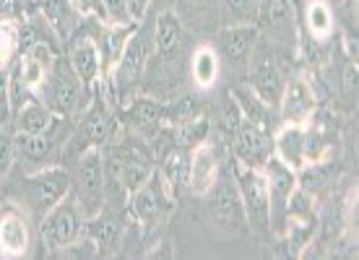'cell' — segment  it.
<instances>
[{"instance_id": "cell-12", "label": "cell", "mask_w": 359, "mask_h": 260, "mask_svg": "<svg viewBox=\"0 0 359 260\" xmlns=\"http://www.w3.org/2000/svg\"><path fill=\"white\" fill-rule=\"evenodd\" d=\"M258 27L255 24H229L219 32V60H224L234 71H248L252 50L258 45Z\"/></svg>"}, {"instance_id": "cell-34", "label": "cell", "mask_w": 359, "mask_h": 260, "mask_svg": "<svg viewBox=\"0 0 359 260\" xmlns=\"http://www.w3.org/2000/svg\"><path fill=\"white\" fill-rule=\"evenodd\" d=\"M104 13H107V24H133L128 18L126 0H104Z\"/></svg>"}, {"instance_id": "cell-5", "label": "cell", "mask_w": 359, "mask_h": 260, "mask_svg": "<svg viewBox=\"0 0 359 260\" xmlns=\"http://www.w3.org/2000/svg\"><path fill=\"white\" fill-rule=\"evenodd\" d=\"M234 185L240 190V200L245 208L248 226L255 232L269 234L271 232V208H269V185L263 167H245L234 162Z\"/></svg>"}, {"instance_id": "cell-31", "label": "cell", "mask_w": 359, "mask_h": 260, "mask_svg": "<svg viewBox=\"0 0 359 260\" xmlns=\"http://www.w3.org/2000/svg\"><path fill=\"white\" fill-rule=\"evenodd\" d=\"M219 8L224 16V27L229 24H255L258 0H219Z\"/></svg>"}, {"instance_id": "cell-27", "label": "cell", "mask_w": 359, "mask_h": 260, "mask_svg": "<svg viewBox=\"0 0 359 260\" xmlns=\"http://www.w3.org/2000/svg\"><path fill=\"white\" fill-rule=\"evenodd\" d=\"M258 21L271 32L289 29L292 24V3L289 0H258Z\"/></svg>"}, {"instance_id": "cell-24", "label": "cell", "mask_w": 359, "mask_h": 260, "mask_svg": "<svg viewBox=\"0 0 359 260\" xmlns=\"http://www.w3.org/2000/svg\"><path fill=\"white\" fill-rule=\"evenodd\" d=\"M86 224L89 226H83V234L97 245L99 255H109L117 250V245L123 240V226L117 221H112V219L102 221V214H99L94 219H86Z\"/></svg>"}, {"instance_id": "cell-20", "label": "cell", "mask_w": 359, "mask_h": 260, "mask_svg": "<svg viewBox=\"0 0 359 260\" xmlns=\"http://www.w3.org/2000/svg\"><path fill=\"white\" fill-rule=\"evenodd\" d=\"M39 13L60 42L71 39L73 32H76V24H79V16H81L73 8L71 0H39Z\"/></svg>"}, {"instance_id": "cell-13", "label": "cell", "mask_w": 359, "mask_h": 260, "mask_svg": "<svg viewBox=\"0 0 359 260\" xmlns=\"http://www.w3.org/2000/svg\"><path fill=\"white\" fill-rule=\"evenodd\" d=\"M278 120L289 125H307L315 115V94L305 78H289L278 99Z\"/></svg>"}, {"instance_id": "cell-8", "label": "cell", "mask_w": 359, "mask_h": 260, "mask_svg": "<svg viewBox=\"0 0 359 260\" xmlns=\"http://www.w3.org/2000/svg\"><path fill=\"white\" fill-rule=\"evenodd\" d=\"M172 203H175V196H172V190L164 185V179L159 177V172H154L144 185H138L133 193H128L130 216L135 219V224H141L144 229L154 226L156 221H162L164 216L170 214Z\"/></svg>"}, {"instance_id": "cell-21", "label": "cell", "mask_w": 359, "mask_h": 260, "mask_svg": "<svg viewBox=\"0 0 359 260\" xmlns=\"http://www.w3.org/2000/svg\"><path fill=\"white\" fill-rule=\"evenodd\" d=\"M126 117L141 135H154L164 125V104L149 97H133L126 104Z\"/></svg>"}, {"instance_id": "cell-33", "label": "cell", "mask_w": 359, "mask_h": 260, "mask_svg": "<svg viewBox=\"0 0 359 260\" xmlns=\"http://www.w3.org/2000/svg\"><path fill=\"white\" fill-rule=\"evenodd\" d=\"M73 8L79 11L81 16L99 18V21H107V13H104V0H71Z\"/></svg>"}, {"instance_id": "cell-39", "label": "cell", "mask_w": 359, "mask_h": 260, "mask_svg": "<svg viewBox=\"0 0 359 260\" xmlns=\"http://www.w3.org/2000/svg\"><path fill=\"white\" fill-rule=\"evenodd\" d=\"M21 3H24V0H21Z\"/></svg>"}, {"instance_id": "cell-2", "label": "cell", "mask_w": 359, "mask_h": 260, "mask_svg": "<svg viewBox=\"0 0 359 260\" xmlns=\"http://www.w3.org/2000/svg\"><path fill=\"white\" fill-rule=\"evenodd\" d=\"M71 196L81 208L83 219L104 214L107 206V170H104V151L99 146H89L79 153L76 182H71Z\"/></svg>"}, {"instance_id": "cell-29", "label": "cell", "mask_w": 359, "mask_h": 260, "mask_svg": "<svg viewBox=\"0 0 359 260\" xmlns=\"http://www.w3.org/2000/svg\"><path fill=\"white\" fill-rule=\"evenodd\" d=\"M18 50H21V27H18V18L0 21V68H8L18 57Z\"/></svg>"}, {"instance_id": "cell-26", "label": "cell", "mask_w": 359, "mask_h": 260, "mask_svg": "<svg viewBox=\"0 0 359 260\" xmlns=\"http://www.w3.org/2000/svg\"><path fill=\"white\" fill-rule=\"evenodd\" d=\"M180 39H182V24H180V18L172 11L159 13L156 24H154V50L159 55H170L175 53Z\"/></svg>"}, {"instance_id": "cell-30", "label": "cell", "mask_w": 359, "mask_h": 260, "mask_svg": "<svg viewBox=\"0 0 359 260\" xmlns=\"http://www.w3.org/2000/svg\"><path fill=\"white\" fill-rule=\"evenodd\" d=\"M307 32L315 36V39H328L333 32V13L328 8V3L323 0H313L307 6Z\"/></svg>"}, {"instance_id": "cell-1", "label": "cell", "mask_w": 359, "mask_h": 260, "mask_svg": "<svg viewBox=\"0 0 359 260\" xmlns=\"http://www.w3.org/2000/svg\"><path fill=\"white\" fill-rule=\"evenodd\" d=\"M34 97L45 104L55 117H79L91 102V89L76 76L68 60L55 57L53 68L47 71L45 81L36 86Z\"/></svg>"}, {"instance_id": "cell-28", "label": "cell", "mask_w": 359, "mask_h": 260, "mask_svg": "<svg viewBox=\"0 0 359 260\" xmlns=\"http://www.w3.org/2000/svg\"><path fill=\"white\" fill-rule=\"evenodd\" d=\"M16 153H21L27 162H47L50 153H53V138L50 133L45 135H27V133H16Z\"/></svg>"}, {"instance_id": "cell-25", "label": "cell", "mask_w": 359, "mask_h": 260, "mask_svg": "<svg viewBox=\"0 0 359 260\" xmlns=\"http://www.w3.org/2000/svg\"><path fill=\"white\" fill-rule=\"evenodd\" d=\"M219 71H222V60L214 47H198L190 60V73L198 89H211L219 78Z\"/></svg>"}, {"instance_id": "cell-17", "label": "cell", "mask_w": 359, "mask_h": 260, "mask_svg": "<svg viewBox=\"0 0 359 260\" xmlns=\"http://www.w3.org/2000/svg\"><path fill=\"white\" fill-rule=\"evenodd\" d=\"M216 177H219V159H216L214 146L208 141L193 146L188 153V185L185 188L193 196H206L214 188Z\"/></svg>"}, {"instance_id": "cell-35", "label": "cell", "mask_w": 359, "mask_h": 260, "mask_svg": "<svg viewBox=\"0 0 359 260\" xmlns=\"http://www.w3.org/2000/svg\"><path fill=\"white\" fill-rule=\"evenodd\" d=\"M151 8V0H126V11H128V18L133 21V24H141L146 18V11Z\"/></svg>"}, {"instance_id": "cell-4", "label": "cell", "mask_w": 359, "mask_h": 260, "mask_svg": "<svg viewBox=\"0 0 359 260\" xmlns=\"http://www.w3.org/2000/svg\"><path fill=\"white\" fill-rule=\"evenodd\" d=\"M146 57H149V53H146V45H144V34L135 29L133 34L128 36V42L123 47L120 57H117L115 68L109 71V76L104 81H99V83H107L109 99H120V104H128L133 99V91L138 89V83L144 78Z\"/></svg>"}, {"instance_id": "cell-19", "label": "cell", "mask_w": 359, "mask_h": 260, "mask_svg": "<svg viewBox=\"0 0 359 260\" xmlns=\"http://www.w3.org/2000/svg\"><path fill=\"white\" fill-rule=\"evenodd\" d=\"M57 120H60V117H55L36 97L27 99V102L13 112V125H16V133H27V135L53 133V128H55Z\"/></svg>"}, {"instance_id": "cell-18", "label": "cell", "mask_w": 359, "mask_h": 260, "mask_svg": "<svg viewBox=\"0 0 359 260\" xmlns=\"http://www.w3.org/2000/svg\"><path fill=\"white\" fill-rule=\"evenodd\" d=\"M273 156L294 172H299L305 164H310L307 162L305 125H289V123H281V128L273 133Z\"/></svg>"}, {"instance_id": "cell-38", "label": "cell", "mask_w": 359, "mask_h": 260, "mask_svg": "<svg viewBox=\"0 0 359 260\" xmlns=\"http://www.w3.org/2000/svg\"><path fill=\"white\" fill-rule=\"evenodd\" d=\"M0 125H3V117H0Z\"/></svg>"}, {"instance_id": "cell-36", "label": "cell", "mask_w": 359, "mask_h": 260, "mask_svg": "<svg viewBox=\"0 0 359 260\" xmlns=\"http://www.w3.org/2000/svg\"><path fill=\"white\" fill-rule=\"evenodd\" d=\"M344 94L346 99H357V63H351L344 73Z\"/></svg>"}, {"instance_id": "cell-9", "label": "cell", "mask_w": 359, "mask_h": 260, "mask_svg": "<svg viewBox=\"0 0 359 260\" xmlns=\"http://www.w3.org/2000/svg\"><path fill=\"white\" fill-rule=\"evenodd\" d=\"M263 175H266V185H269L271 232L284 234L289 200L294 196V190L299 188V179H297V172L278 162L276 156H269V162L263 164Z\"/></svg>"}, {"instance_id": "cell-15", "label": "cell", "mask_w": 359, "mask_h": 260, "mask_svg": "<svg viewBox=\"0 0 359 260\" xmlns=\"http://www.w3.org/2000/svg\"><path fill=\"white\" fill-rule=\"evenodd\" d=\"M32 234H29L27 216L16 206L0 208V258H21L29 252Z\"/></svg>"}, {"instance_id": "cell-3", "label": "cell", "mask_w": 359, "mask_h": 260, "mask_svg": "<svg viewBox=\"0 0 359 260\" xmlns=\"http://www.w3.org/2000/svg\"><path fill=\"white\" fill-rule=\"evenodd\" d=\"M71 172L65 167H39L36 172L27 175L21 182V200L34 216H42L53 206H57L71 193Z\"/></svg>"}, {"instance_id": "cell-37", "label": "cell", "mask_w": 359, "mask_h": 260, "mask_svg": "<svg viewBox=\"0 0 359 260\" xmlns=\"http://www.w3.org/2000/svg\"><path fill=\"white\" fill-rule=\"evenodd\" d=\"M18 6H21V0H0V21L18 18Z\"/></svg>"}, {"instance_id": "cell-6", "label": "cell", "mask_w": 359, "mask_h": 260, "mask_svg": "<svg viewBox=\"0 0 359 260\" xmlns=\"http://www.w3.org/2000/svg\"><path fill=\"white\" fill-rule=\"evenodd\" d=\"M83 221L86 219H83L76 198L68 193L57 206H53L39 219V234H42V242L47 245V250L55 252L63 245L79 240L83 234Z\"/></svg>"}, {"instance_id": "cell-10", "label": "cell", "mask_w": 359, "mask_h": 260, "mask_svg": "<svg viewBox=\"0 0 359 260\" xmlns=\"http://www.w3.org/2000/svg\"><path fill=\"white\" fill-rule=\"evenodd\" d=\"M232 153L237 164L263 167L269 156H273V133L240 117V123L232 128Z\"/></svg>"}, {"instance_id": "cell-11", "label": "cell", "mask_w": 359, "mask_h": 260, "mask_svg": "<svg viewBox=\"0 0 359 260\" xmlns=\"http://www.w3.org/2000/svg\"><path fill=\"white\" fill-rule=\"evenodd\" d=\"M248 73H250V89L258 94V97L271 104V107H278V99H281V91H284V76H281V68L273 60V55L269 53V47L255 45L250 57V65H248Z\"/></svg>"}, {"instance_id": "cell-16", "label": "cell", "mask_w": 359, "mask_h": 260, "mask_svg": "<svg viewBox=\"0 0 359 260\" xmlns=\"http://www.w3.org/2000/svg\"><path fill=\"white\" fill-rule=\"evenodd\" d=\"M68 63H71L76 76H79L89 89H97V83L104 78V55H102V45L97 42V36L83 34L81 39L73 45Z\"/></svg>"}, {"instance_id": "cell-32", "label": "cell", "mask_w": 359, "mask_h": 260, "mask_svg": "<svg viewBox=\"0 0 359 260\" xmlns=\"http://www.w3.org/2000/svg\"><path fill=\"white\" fill-rule=\"evenodd\" d=\"M13 162H16V141H13V135L6 133L3 125H0V177L8 175Z\"/></svg>"}, {"instance_id": "cell-14", "label": "cell", "mask_w": 359, "mask_h": 260, "mask_svg": "<svg viewBox=\"0 0 359 260\" xmlns=\"http://www.w3.org/2000/svg\"><path fill=\"white\" fill-rule=\"evenodd\" d=\"M117 133V117L109 109V99H94L81 112V125H79V138L89 146H107Z\"/></svg>"}, {"instance_id": "cell-7", "label": "cell", "mask_w": 359, "mask_h": 260, "mask_svg": "<svg viewBox=\"0 0 359 260\" xmlns=\"http://www.w3.org/2000/svg\"><path fill=\"white\" fill-rule=\"evenodd\" d=\"M208 198V216L214 221L216 229H222L226 234H240L248 226L245 219V208L240 200V190L234 185V177H224L219 172L214 188L206 193Z\"/></svg>"}, {"instance_id": "cell-23", "label": "cell", "mask_w": 359, "mask_h": 260, "mask_svg": "<svg viewBox=\"0 0 359 260\" xmlns=\"http://www.w3.org/2000/svg\"><path fill=\"white\" fill-rule=\"evenodd\" d=\"M188 153L190 149H185V146H175V149H170V151L164 153L162 159V167H159V177L164 179V185L172 190V196L177 198L180 188H185L188 185Z\"/></svg>"}, {"instance_id": "cell-22", "label": "cell", "mask_w": 359, "mask_h": 260, "mask_svg": "<svg viewBox=\"0 0 359 260\" xmlns=\"http://www.w3.org/2000/svg\"><path fill=\"white\" fill-rule=\"evenodd\" d=\"M232 99L245 120H250V123H255V125H261L263 130L273 133V120H276L273 115H276V107L266 104L252 89H237L232 94Z\"/></svg>"}]
</instances>
